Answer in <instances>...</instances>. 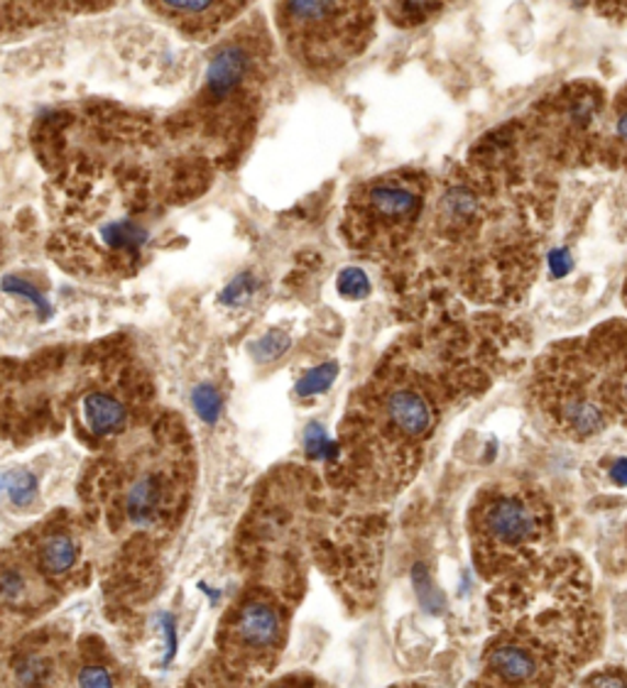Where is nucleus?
<instances>
[{
  "mask_svg": "<svg viewBox=\"0 0 627 688\" xmlns=\"http://www.w3.org/2000/svg\"><path fill=\"white\" fill-rule=\"evenodd\" d=\"M503 637L545 662L551 681L569 679L601 644V615L586 568L573 556L535 562L493 598Z\"/></svg>",
  "mask_w": 627,
  "mask_h": 688,
  "instance_id": "1",
  "label": "nucleus"
},
{
  "mask_svg": "<svg viewBox=\"0 0 627 688\" xmlns=\"http://www.w3.org/2000/svg\"><path fill=\"white\" fill-rule=\"evenodd\" d=\"M551 534H555V512L535 488H488L471 510L475 564L488 578L533 566L545 552Z\"/></svg>",
  "mask_w": 627,
  "mask_h": 688,
  "instance_id": "2",
  "label": "nucleus"
},
{
  "mask_svg": "<svg viewBox=\"0 0 627 688\" xmlns=\"http://www.w3.org/2000/svg\"><path fill=\"white\" fill-rule=\"evenodd\" d=\"M535 390L541 410L569 439H593L615 422L591 339L551 351L537 368Z\"/></svg>",
  "mask_w": 627,
  "mask_h": 688,
  "instance_id": "3",
  "label": "nucleus"
},
{
  "mask_svg": "<svg viewBox=\"0 0 627 688\" xmlns=\"http://www.w3.org/2000/svg\"><path fill=\"white\" fill-rule=\"evenodd\" d=\"M422 211L419 189L405 179L373 181L354 207L356 231L376 243H392L405 235Z\"/></svg>",
  "mask_w": 627,
  "mask_h": 688,
  "instance_id": "4",
  "label": "nucleus"
},
{
  "mask_svg": "<svg viewBox=\"0 0 627 688\" xmlns=\"http://www.w3.org/2000/svg\"><path fill=\"white\" fill-rule=\"evenodd\" d=\"M376 436L388 451H410L417 441L427 439L434 426V407L429 397L412 385H398L376 397Z\"/></svg>",
  "mask_w": 627,
  "mask_h": 688,
  "instance_id": "5",
  "label": "nucleus"
},
{
  "mask_svg": "<svg viewBox=\"0 0 627 688\" xmlns=\"http://www.w3.org/2000/svg\"><path fill=\"white\" fill-rule=\"evenodd\" d=\"M282 23L292 40L318 49L354 37L358 10L354 0H287Z\"/></svg>",
  "mask_w": 627,
  "mask_h": 688,
  "instance_id": "6",
  "label": "nucleus"
},
{
  "mask_svg": "<svg viewBox=\"0 0 627 688\" xmlns=\"http://www.w3.org/2000/svg\"><path fill=\"white\" fill-rule=\"evenodd\" d=\"M280 640V612L268 603H260V600H250L233 615L226 632V652L236 664L255 669V666H265L275 657Z\"/></svg>",
  "mask_w": 627,
  "mask_h": 688,
  "instance_id": "7",
  "label": "nucleus"
},
{
  "mask_svg": "<svg viewBox=\"0 0 627 688\" xmlns=\"http://www.w3.org/2000/svg\"><path fill=\"white\" fill-rule=\"evenodd\" d=\"M603 365L605 397L615 422L627 426V324H608L591 336Z\"/></svg>",
  "mask_w": 627,
  "mask_h": 688,
  "instance_id": "8",
  "label": "nucleus"
},
{
  "mask_svg": "<svg viewBox=\"0 0 627 688\" xmlns=\"http://www.w3.org/2000/svg\"><path fill=\"white\" fill-rule=\"evenodd\" d=\"M169 500H172V478L165 470L143 468L127 480L123 512L135 526H153L167 512Z\"/></svg>",
  "mask_w": 627,
  "mask_h": 688,
  "instance_id": "9",
  "label": "nucleus"
},
{
  "mask_svg": "<svg viewBox=\"0 0 627 688\" xmlns=\"http://www.w3.org/2000/svg\"><path fill=\"white\" fill-rule=\"evenodd\" d=\"M485 672L501 684H555L533 650L503 634L485 652Z\"/></svg>",
  "mask_w": 627,
  "mask_h": 688,
  "instance_id": "10",
  "label": "nucleus"
},
{
  "mask_svg": "<svg viewBox=\"0 0 627 688\" xmlns=\"http://www.w3.org/2000/svg\"><path fill=\"white\" fill-rule=\"evenodd\" d=\"M250 55L243 47H223L206 74V89L214 99H226L248 77Z\"/></svg>",
  "mask_w": 627,
  "mask_h": 688,
  "instance_id": "11",
  "label": "nucleus"
},
{
  "mask_svg": "<svg viewBox=\"0 0 627 688\" xmlns=\"http://www.w3.org/2000/svg\"><path fill=\"white\" fill-rule=\"evenodd\" d=\"M37 566L49 578H64L79 566V544L69 532H49L37 544Z\"/></svg>",
  "mask_w": 627,
  "mask_h": 688,
  "instance_id": "12",
  "label": "nucleus"
},
{
  "mask_svg": "<svg viewBox=\"0 0 627 688\" xmlns=\"http://www.w3.org/2000/svg\"><path fill=\"white\" fill-rule=\"evenodd\" d=\"M81 412L83 419H87V426L99 436L123 432L127 424V414H131L119 397L109 392H91L83 397Z\"/></svg>",
  "mask_w": 627,
  "mask_h": 688,
  "instance_id": "13",
  "label": "nucleus"
},
{
  "mask_svg": "<svg viewBox=\"0 0 627 688\" xmlns=\"http://www.w3.org/2000/svg\"><path fill=\"white\" fill-rule=\"evenodd\" d=\"M155 5L163 15L182 23H216L231 13L233 0H155Z\"/></svg>",
  "mask_w": 627,
  "mask_h": 688,
  "instance_id": "14",
  "label": "nucleus"
},
{
  "mask_svg": "<svg viewBox=\"0 0 627 688\" xmlns=\"http://www.w3.org/2000/svg\"><path fill=\"white\" fill-rule=\"evenodd\" d=\"M0 593H3V603L8 608L23 606L30 596V580L20 566L5 564L3 576H0Z\"/></svg>",
  "mask_w": 627,
  "mask_h": 688,
  "instance_id": "15",
  "label": "nucleus"
},
{
  "mask_svg": "<svg viewBox=\"0 0 627 688\" xmlns=\"http://www.w3.org/2000/svg\"><path fill=\"white\" fill-rule=\"evenodd\" d=\"M3 488L8 500L18 508H27L37 496V480L27 470H8L3 476Z\"/></svg>",
  "mask_w": 627,
  "mask_h": 688,
  "instance_id": "16",
  "label": "nucleus"
},
{
  "mask_svg": "<svg viewBox=\"0 0 627 688\" xmlns=\"http://www.w3.org/2000/svg\"><path fill=\"white\" fill-rule=\"evenodd\" d=\"M336 370H338L336 363L318 365V368H314L312 373H306L304 378L296 382V395L312 397L318 392H326L328 387H332V382L336 380Z\"/></svg>",
  "mask_w": 627,
  "mask_h": 688,
  "instance_id": "17",
  "label": "nucleus"
},
{
  "mask_svg": "<svg viewBox=\"0 0 627 688\" xmlns=\"http://www.w3.org/2000/svg\"><path fill=\"white\" fill-rule=\"evenodd\" d=\"M191 402H194V410L199 412L201 419H204V422H209V424L216 422L219 412H221V397L214 387L211 385L197 387L194 397H191Z\"/></svg>",
  "mask_w": 627,
  "mask_h": 688,
  "instance_id": "18",
  "label": "nucleus"
},
{
  "mask_svg": "<svg viewBox=\"0 0 627 688\" xmlns=\"http://www.w3.org/2000/svg\"><path fill=\"white\" fill-rule=\"evenodd\" d=\"M287 348H290V339H287L282 331H270L268 336H262L253 346L255 360H260V363H270L275 358H280Z\"/></svg>",
  "mask_w": 627,
  "mask_h": 688,
  "instance_id": "19",
  "label": "nucleus"
},
{
  "mask_svg": "<svg viewBox=\"0 0 627 688\" xmlns=\"http://www.w3.org/2000/svg\"><path fill=\"white\" fill-rule=\"evenodd\" d=\"M338 292H342L346 299H363L370 292V282L363 270L358 267H348V270L342 273L338 277Z\"/></svg>",
  "mask_w": 627,
  "mask_h": 688,
  "instance_id": "20",
  "label": "nucleus"
},
{
  "mask_svg": "<svg viewBox=\"0 0 627 688\" xmlns=\"http://www.w3.org/2000/svg\"><path fill=\"white\" fill-rule=\"evenodd\" d=\"M49 672H52L49 662L45 657H37V654H32V657H25L23 662L15 666V674H18L20 684H42V681H47Z\"/></svg>",
  "mask_w": 627,
  "mask_h": 688,
  "instance_id": "21",
  "label": "nucleus"
},
{
  "mask_svg": "<svg viewBox=\"0 0 627 688\" xmlns=\"http://www.w3.org/2000/svg\"><path fill=\"white\" fill-rule=\"evenodd\" d=\"M304 444H306V451H310L312 458H326V460L336 458V444H334V441H328V436H326V432H324L322 426H310V429H306Z\"/></svg>",
  "mask_w": 627,
  "mask_h": 688,
  "instance_id": "22",
  "label": "nucleus"
},
{
  "mask_svg": "<svg viewBox=\"0 0 627 688\" xmlns=\"http://www.w3.org/2000/svg\"><path fill=\"white\" fill-rule=\"evenodd\" d=\"M414 586H417V596H419V600L424 603V608L427 610H439V606L434 603L432 598H439L441 600V596L437 593V590L432 588V584H429V576H427V572H424L422 566H417L414 568Z\"/></svg>",
  "mask_w": 627,
  "mask_h": 688,
  "instance_id": "23",
  "label": "nucleus"
},
{
  "mask_svg": "<svg viewBox=\"0 0 627 688\" xmlns=\"http://www.w3.org/2000/svg\"><path fill=\"white\" fill-rule=\"evenodd\" d=\"M255 289V285H253V279L248 277V275H243V277H238L236 282H233L226 292H223V302L226 304H238V302H243V299H246L250 292Z\"/></svg>",
  "mask_w": 627,
  "mask_h": 688,
  "instance_id": "24",
  "label": "nucleus"
},
{
  "mask_svg": "<svg viewBox=\"0 0 627 688\" xmlns=\"http://www.w3.org/2000/svg\"><path fill=\"white\" fill-rule=\"evenodd\" d=\"M608 480L613 486L627 488V456H613L608 460Z\"/></svg>",
  "mask_w": 627,
  "mask_h": 688,
  "instance_id": "25",
  "label": "nucleus"
},
{
  "mask_svg": "<svg viewBox=\"0 0 627 688\" xmlns=\"http://www.w3.org/2000/svg\"><path fill=\"white\" fill-rule=\"evenodd\" d=\"M81 686H111V676L105 674L99 666H89L87 672L79 676Z\"/></svg>",
  "mask_w": 627,
  "mask_h": 688,
  "instance_id": "26",
  "label": "nucleus"
},
{
  "mask_svg": "<svg viewBox=\"0 0 627 688\" xmlns=\"http://www.w3.org/2000/svg\"><path fill=\"white\" fill-rule=\"evenodd\" d=\"M549 265H551V273H555L557 277H561V275L569 273L571 257H569L567 251H557V253L549 255Z\"/></svg>",
  "mask_w": 627,
  "mask_h": 688,
  "instance_id": "27",
  "label": "nucleus"
},
{
  "mask_svg": "<svg viewBox=\"0 0 627 688\" xmlns=\"http://www.w3.org/2000/svg\"><path fill=\"white\" fill-rule=\"evenodd\" d=\"M589 684H627V676H623V674H596V676H591L589 679Z\"/></svg>",
  "mask_w": 627,
  "mask_h": 688,
  "instance_id": "28",
  "label": "nucleus"
},
{
  "mask_svg": "<svg viewBox=\"0 0 627 688\" xmlns=\"http://www.w3.org/2000/svg\"><path fill=\"white\" fill-rule=\"evenodd\" d=\"M615 135L627 147V106L618 113V121H615Z\"/></svg>",
  "mask_w": 627,
  "mask_h": 688,
  "instance_id": "29",
  "label": "nucleus"
},
{
  "mask_svg": "<svg viewBox=\"0 0 627 688\" xmlns=\"http://www.w3.org/2000/svg\"><path fill=\"white\" fill-rule=\"evenodd\" d=\"M625 302H627V287H625Z\"/></svg>",
  "mask_w": 627,
  "mask_h": 688,
  "instance_id": "30",
  "label": "nucleus"
}]
</instances>
